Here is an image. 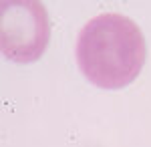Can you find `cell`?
<instances>
[{"mask_svg":"<svg viewBox=\"0 0 151 147\" xmlns=\"http://www.w3.org/2000/svg\"><path fill=\"white\" fill-rule=\"evenodd\" d=\"M81 73L101 89H121L139 77L147 58L143 32L131 18L107 12L81 28L75 48Z\"/></svg>","mask_w":151,"mask_h":147,"instance_id":"cell-1","label":"cell"},{"mask_svg":"<svg viewBox=\"0 0 151 147\" xmlns=\"http://www.w3.org/2000/svg\"><path fill=\"white\" fill-rule=\"evenodd\" d=\"M2 53L14 63H32L45 53L50 36L40 2H2Z\"/></svg>","mask_w":151,"mask_h":147,"instance_id":"cell-2","label":"cell"}]
</instances>
